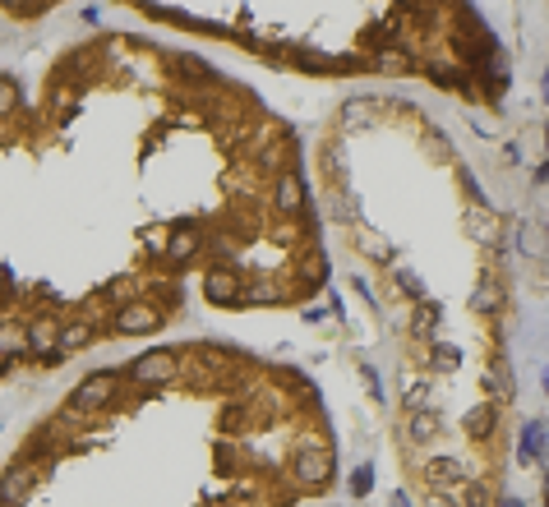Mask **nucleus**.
<instances>
[{
	"label": "nucleus",
	"instance_id": "obj_3",
	"mask_svg": "<svg viewBox=\"0 0 549 507\" xmlns=\"http://www.w3.org/2000/svg\"><path fill=\"white\" fill-rule=\"evenodd\" d=\"M70 0H0V28H28L42 24L46 15H56Z\"/></svg>",
	"mask_w": 549,
	"mask_h": 507
},
{
	"label": "nucleus",
	"instance_id": "obj_1",
	"mask_svg": "<svg viewBox=\"0 0 549 507\" xmlns=\"http://www.w3.org/2000/svg\"><path fill=\"white\" fill-rule=\"evenodd\" d=\"M185 291L70 65L56 56L33 93L0 65V383L158 337Z\"/></svg>",
	"mask_w": 549,
	"mask_h": 507
},
{
	"label": "nucleus",
	"instance_id": "obj_2",
	"mask_svg": "<svg viewBox=\"0 0 549 507\" xmlns=\"http://www.w3.org/2000/svg\"><path fill=\"white\" fill-rule=\"evenodd\" d=\"M144 24L222 42L305 79H416L499 106L508 60L471 0H111Z\"/></svg>",
	"mask_w": 549,
	"mask_h": 507
}]
</instances>
